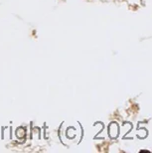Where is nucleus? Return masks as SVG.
I'll return each instance as SVG.
<instances>
[]
</instances>
